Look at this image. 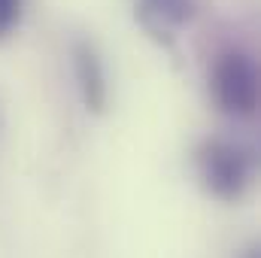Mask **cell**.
<instances>
[{
  "label": "cell",
  "instance_id": "1",
  "mask_svg": "<svg viewBox=\"0 0 261 258\" xmlns=\"http://www.w3.org/2000/svg\"><path fill=\"white\" fill-rule=\"evenodd\" d=\"M195 170L203 192L216 200L234 203L249 192L255 179V149L225 134L203 137L195 149Z\"/></svg>",
  "mask_w": 261,
  "mask_h": 258
},
{
  "label": "cell",
  "instance_id": "2",
  "mask_svg": "<svg viewBox=\"0 0 261 258\" xmlns=\"http://www.w3.org/2000/svg\"><path fill=\"white\" fill-rule=\"evenodd\" d=\"M210 91L222 113L234 119H252L258 113L261 76L252 52L240 46L222 49L210 67Z\"/></svg>",
  "mask_w": 261,
  "mask_h": 258
},
{
  "label": "cell",
  "instance_id": "3",
  "mask_svg": "<svg viewBox=\"0 0 261 258\" xmlns=\"http://www.w3.org/2000/svg\"><path fill=\"white\" fill-rule=\"evenodd\" d=\"M73 70H76V85L82 94V104L88 113L103 116L110 104V82H107V67L100 52L94 49L91 40H76L73 43Z\"/></svg>",
  "mask_w": 261,
  "mask_h": 258
},
{
  "label": "cell",
  "instance_id": "4",
  "mask_svg": "<svg viewBox=\"0 0 261 258\" xmlns=\"http://www.w3.org/2000/svg\"><path fill=\"white\" fill-rule=\"evenodd\" d=\"M195 18V0H140L137 21L167 49L173 46V31Z\"/></svg>",
  "mask_w": 261,
  "mask_h": 258
},
{
  "label": "cell",
  "instance_id": "5",
  "mask_svg": "<svg viewBox=\"0 0 261 258\" xmlns=\"http://www.w3.org/2000/svg\"><path fill=\"white\" fill-rule=\"evenodd\" d=\"M21 21V0H0V40Z\"/></svg>",
  "mask_w": 261,
  "mask_h": 258
},
{
  "label": "cell",
  "instance_id": "6",
  "mask_svg": "<svg viewBox=\"0 0 261 258\" xmlns=\"http://www.w3.org/2000/svg\"><path fill=\"white\" fill-rule=\"evenodd\" d=\"M240 258H261V249H258V243H249L243 252H240Z\"/></svg>",
  "mask_w": 261,
  "mask_h": 258
}]
</instances>
